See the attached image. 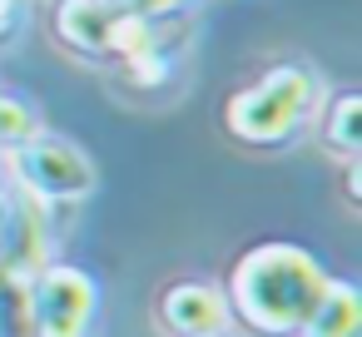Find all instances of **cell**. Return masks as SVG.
Masks as SVG:
<instances>
[{
    "label": "cell",
    "instance_id": "6da1fadb",
    "mask_svg": "<svg viewBox=\"0 0 362 337\" xmlns=\"http://www.w3.org/2000/svg\"><path fill=\"white\" fill-rule=\"evenodd\" d=\"M327 288V268L303 243H258L228 273V317L253 327L258 337H303L317 297Z\"/></svg>",
    "mask_w": 362,
    "mask_h": 337
},
{
    "label": "cell",
    "instance_id": "7a4b0ae2",
    "mask_svg": "<svg viewBox=\"0 0 362 337\" xmlns=\"http://www.w3.org/2000/svg\"><path fill=\"white\" fill-rule=\"evenodd\" d=\"M317 110V80L308 65H273L223 105V129L248 149L288 144Z\"/></svg>",
    "mask_w": 362,
    "mask_h": 337
},
{
    "label": "cell",
    "instance_id": "3957f363",
    "mask_svg": "<svg viewBox=\"0 0 362 337\" xmlns=\"http://www.w3.org/2000/svg\"><path fill=\"white\" fill-rule=\"evenodd\" d=\"M11 169H16V184L40 203H80V199L95 194L90 154L70 139L50 134V129H40L21 149H11Z\"/></svg>",
    "mask_w": 362,
    "mask_h": 337
},
{
    "label": "cell",
    "instance_id": "277c9868",
    "mask_svg": "<svg viewBox=\"0 0 362 337\" xmlns=\"http://www.w3.org/2000/svg\"><path fill=\"white\" fill-rule=\"evenodd\" d=\"M100 288L75 263H45L30 278V337H90Z\"/></svg>",
    "mask_w": 362,
    "mask_h": 337
},
{
    "label": "cell",
    "instance_id": "5b68a950",
    "mask_svg": "<svg viewBox=\"0 0 362 337\" xmlns=\"http://www.w3.org/2000/svg\"><path fill=\"white\" fill-rule=\"evenodd\" d=\"M159 322H164L174 337L223 332V327H228V297H223L218 283H204V278L174 283V288L159 297Z\"/></svg>",
    "mask_w": 362,
    "mask_h": 337
},
{
    "label": "cell",
    "instance_id": "8992f818",
    "mask_svg": "<svg viewBox=\"0 0 362 337\" xmlns=\"http://www.w3.org/2000/svg\"><path fill=\"white\" fill-rule=\"evenodd\" d=\"M115 20H119V6H115V0H60L55 35H60L75 55H105Z\"/></svg>",
    "mask_w": 362,
    "mask_h": 337
},
{
    "label": "cell",
    "instance_id": "52a82bcc",
    "mask_svg": "<svg viewBox=\"0 0 362 337\" xmlns=\"http://www.w3.org/2000/svg\"><path fill=\"white\" fill-rule=\"evenodd\" d=\"M362 332V292L347 278H327L303 337H357Z\"/></svg>",
    "mask_w": 362,
    "mask_h": 337
},
{
    "label": "cell",
    "instance_id": "ba28073f",
    "mask_svg": "<svg viewBox=\"0 0 362 337\" xmlns=\"http://www.w3.org/2000/svg\"><path fill=\"white\" fill-rule=\"evenodd\" d=\"M322 144L342 159H357L362 154V95H337L327 105V119H322Z\"/></svg>",
    "mask_w": 362,
    "mask_h": 337
},
{
    "label": "cell",
    "instance_id": "9c48e42d",
    "mask_svg": "<svg viewBox=\"0 0 362 337\" xmlns=\"http://www.w3.org/2000/svg\"><path fill=\"white\" fill-rule=\"evenodd\" d=\"M0 337H30V278L0 268Z\"/></svg>",
    "mask_w": 362,
    "mask_h": 337
},
{
    "label": "cell",
    "instance_id": "30bf717a",
    "mask_svg": "<svg viewBox=\"0 0 362 337\" xmlns=\"http://www.w3.org/2000/svg\"><path fill=\"white\" fill-rule=\"evenodd\" d=\"M45 124H40V110L30 105V100H21V95H6L0 90V149H21L25 139H35Z\"/></svg>",
    "mask_w": 362,
    "mask_h": 337
},
{
    "label": "cell",
    "instance_id": "8fae6325",
    "mask_svg": "<svg viewBox=\"0 0 362 337\" xmlns=\"http://www.w3.org/2000/svg\"><path fill=\"white\" fill-rule=\"evenodd\" d=\"M119 11H129V16H149V20H159V16H169V11H179L184 0H115Z\"/></svg>",
    "mask_w": 362,
    "mask_h": 337
},
{
    "label": "cell",
    "instance_id": "7c38bea8",
    "mask_svg": "<svg viewBox=\"0 0 362 337\" xmlns=\"http://www.w3.org/2000/svg\"><path fill=\"white\" fill-rule=\"evenodd\" d=\"M21 30V0H0V40H11Z\"/></svg>",
    "mask_w": 362,
    "mask_h": 337
},
{
    "label": "cell",
    "instance_id": "4fadbf2b",
    "mask_svg": "<svg viewBox=\"0 0 362 337\" xmlns=\"http://www.w3.org/2000/svg\"><path fill=\"white\" fill-rule=\"evenodd\" d=\"M342 189H347V203H357V199H362V164H357V159H347V164H342Z\"/></svg>",
    "mask_w": 362,
    "mask_h": 337
},
{
    "label": "cell",
    "instance_id": "5bb4252c",
    "mask_svg": "<svg viewBox=\"0 0 362 337\" xmlns=\"http://www.w3.org/2000/svg\"><path fill=\"white\" fill-rule=\"evenodd\" d=\"M6 199H11V194L0 189V233H6Z\"/></svg>",
    "mask_w": 362,
    "mask_h": 337
},
{
    "label": "cell",
    "instance_id": "9a60e30c",
    "mask_svg": "<svg viewBox=\"0 0 362 337\" xmlns=\"http://www.w3.org/2000/svg\"><path fill=\"white\" fill-rule=\"evenodd\" d=\"M204 337H228V332H204Z\"/></svg>",
    "mask_w": 362,
    "mask_h": 337
}]
</instances>
